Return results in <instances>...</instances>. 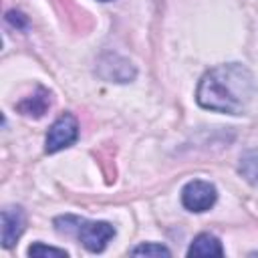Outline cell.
I'll return each instance as SVG.
<instances>
[{
  "label": "cell",
  "instance_id": "1",
  "mask_svg": "<svg viewBox=\"0 0 258 258\" xmlns=\"http://www.w3.org/2000/svg\"><path fill=\"white\" fill-rule=\"evenodd\" d=\"M254 91L256 83L252 71L240 62H226L204 73L196 91V101L200 107L216 113L242 115Z\"/></svg>",
  "mask_w": 258,
  "mask_h": 258
},
{
  "label": "cell",
  "instance_id": "2",
  "mask_svg": "<svg viewBox=\"0 0 258 258\" xmlns=\"http://www.w3.org/2000/svg\"><path fill=\"white\" fill-rule=\"evenodd\" d=\"M60 234H75L89 252H101L115 236V228L109 222H91L79 216H60L54 220Z\"/></svg>",
  "mask_w": 258,
  "mask_h": 258
},
{
  "label": "cell",
  "instance_id": "3",
  "mask_svg": "<svg viewBox=\"0 0 258 258\" xmlns=\"http://www.w3.org/2000/svg\"><path fill=\"white\" fill-rule=\"evenodd\" d=\"M79 137V121L73 113H62L48 129L44 139V151L56 153L60 149L71 147Z\"/></svg>",
  "mask_w": 258,
  "mask_h": 258
},
{
  "label": "cell",
  "instance_id": "4",
  "mask_svg": "<svg viewBox=\"0 0 258 258\" xmlns=\"http://www.w3.org/2000/svg\"><path fill=\"white\" fill-rule=\"evenodd\" d=\"M218 200V189L214 183L204 179H191L181 189V204L189 212H208Z\"/></svg>",
  "mask_w": 258,
  "mask_h": 258
},
{
  "label": "cell",
  "instance_id": "5",
  "mask_svg": "<svg viewBox=\"0 0 258 258\" xmlns=\"http://www.w3.org/2000/svg\"><path fill=\"white\" fill-rule=\"evenodd\" d=\"M97 75L109 83H129L135 79V67L127 58L109 52L99 58Z\"/></svg>",
  "mask_w": 258,
  "mask_h": 258
},
{
  "label": "cell",
  "instance_id": "6",
  "mask_svg": "<svg viewBox=\"0 0 258 258\" xmlns=\"http://www.w3.org/2000/svg\"><path fill=\"white\" fill-rule=\"evenodd\" d=\"M0 218H2V246L12 248L24 232V224H26L24 212L18 206H8L2 210Z\"/></svg>",
  "mask_w": 258,
  "mask_h": 258
},
{
  "label": "cell",
  "instance_id": "7",
  "mask_svg": "<svg viewBox=\"0 0 258 258\" xmlns=\"http://www.w3.org/2000/svg\"><path fill=\"white\" fill-rule=\"evenodd\" d=\"M187 256H224V248L214 234L204 232L191 240L187 248Z\"/></svg>",
  "mask_w": 258,
  "mask_h": 258
},
{
  "label": "cell",
  "instance_id": "8",
  "mask_svg": "<svg viewBox=\"0 0 258 258\" xmlns=\"http://www.w3.org/2000/svg\"><path fill=\"white\" fill-rule=\"evenodd\" d=\"M50 107V95L46 89L38 87V91L26 99H22L16 109L22 113V115H28V117H42L46 113V109Z\"/></svg>",
  "mask_w": 258,
  "mask_h": 258
},
{
  "label": "cell",
  "instance_id": "9",
  "mask_svg": "<svg viewBox=\"0 0 258 258\" xmlns=\"http://www.w3.org/2000/svg\"><path fill=\"white\" fill-rule=\"evenodd\" d=\"M238 171L248 183L258 185V149H248L240 155Z\"/></svg>",
  "mask_w": 258,
  "mask_h": 258
},
{
  "label": "cell",
  "instance_id": "10",
  "mask_svg": "<svg viewBox=\"0 0 258 258\" xmlns=\"http://www.w3.org/2000/svg\"><path fill=\"white\" fill-rule=\"evenodd\" d=\"M129 254H131V256H171L169 248H165V246H161V244H155V242L139 244V246H135Z\"/></svg>",
  "mask_w": 258,
  "mask_h": 258
},
{
  "label": "cell",
  "instance_id": "11",
  "mask_svg": "<svg viewBox=\"0 0 258 258\" xmlns=\"http://www.w3.org/2000/svg\"><path fill=\"white\" fill-rule=\"evenodd\" d=\"M28 256H36V258H44V256H54V258H67L69 252L60 250V248H52V246H44L42 242H36L28 248Z\"/></svg>",
  "mask_w": 258,
  "mask_h": 258
},
{
  "label": "cell",
  "instance_id": "12",
  "mask_svg": "<svg viewBox=\"0 0 258 258\" xmlns=\"http://www.w3.org/2000/svg\"><path fill=\"white\" fill-rule=\"evenodd\" d=\"M6 20H8L12 26H18V28H26V24H28L26 16H24L22 12H16V10H10V12L6 14Z\"/></svg>",
  "mask_w": 258,
  "mask_h": 258
},
{
  "label": "cell",
  "instance_id": "13",
  "mask_svg": "<svg viewBox=\"0 0 258 258\" xmlns=\"http://www.w3.org/2000/svg\"><path fill=\"white\" fill-rule=\"evenodd\" d=\"M101 2H111V0H101Z\"/></svg>",
  "mask_w": 258,
  "mask_h": 258
}]
</instances>
